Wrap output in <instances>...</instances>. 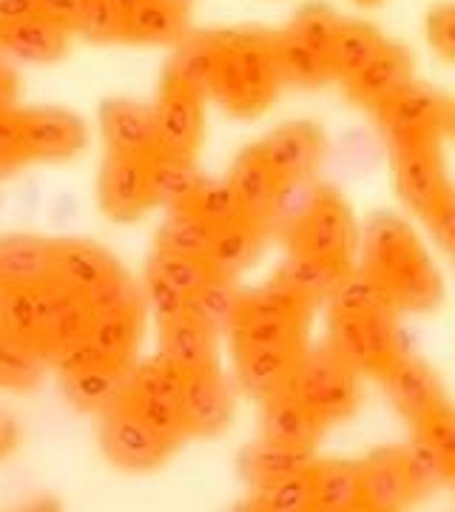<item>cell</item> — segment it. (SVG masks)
Returning a JSON list of instances; mask_svg holds the SVG:
<instances>
[{
    "instance_id": "cell-1",
    "label": "cell",
    "mask_w": 455,
    "mask_h": 512,
    "mask_svg": "<svg viewBox=\"0 0 455 512\" xmlns=\"http://www.w3.org/2000/svg\"><path fill=\"white\" fill-rule=\"evenodd\" d=\"M362 274L382 288L396 313L433 311L444 293L433 259L396 214H376L364 225Z\"/></svg>"
},
{
    "instance_id": "cell-2",
    "label": "cell",
    "mask_w": 455,
    "mask_h": 512,
    "mask_svg": "<svg viewBox=\"0 0 455 512\" xmlns=\"http://www.w3.org/2000/svg\"><path fill=\"white\" fill-rule=\"evenodd\" d=\"M208 94L234 117H256L271 109L285 83L276 35L271 32H214Z\"/></svg>"
},
{
    "instance_id": "cell-3",
    "label": "cell",
    "mask_w": 455,
    "mask_h": 512,
    "mask_svg": "<svg viewBox=\"0 0 455 512\" xmlns=\"http://www.w3.org/2000/svg\"><path fill=\"white\" fill-rule=\"evenodd\" d=\"M91 322L89 302L57 282L37 288H9L0 302V328L32 342L49 365L72 353Z\"/></svg>"
},
{
    "instance_id": "cell-4",
    "label": "cell",
    "mask_w": 455,
    "mask_h": 512,
    "mask_svg": "<svg viewBox=\"0 0 455 512\" xmlns=\"http://www.w3.org/2000/svg\"><path fill=\"white\" fill-rule=\"evenodd\" d=\"M359 467L364 510H399L444 481L438 461L421 441H413L410 447L379 450L364 458Z\"/></svg>"
},
{
    "instance_id": "cell-5",
    "label": "cell",
    "mask_w": 455,
    "mask_h": 512,
    "mask_svg": "<svg viewBox=\"0 0 455 512\" xmlns=\"http://www.w3.org/2000/svg\"><path fill=\"white\" fill-rule=\"evenodd\" d=\"M293 254L313 256L339 268H353V256L359 248L356 220L350 205L328 185H316L305 211L282 234Z\"/></svg>"
},
{
    "instance_id": "cell-6",
    "label": "cell",
    "mask_w": 455,
    "mask_h": 512,
    "mask_svg": "<svg viewBox=\"0 0 455 512\" xmlns=\"http://www.w3.org/2000/svg\"><path fill=\"white\" fill-rule=\"evenodd\" d=\"M342 18L325 3H308L276 35V52L288 83L316 89L333 77V37Z\"/></svg>"
},
{
    "instance_id": "cell-7",
    "label": "cell",
    "mask_w": 455,
    "mask_h": 512,
    "mask_svg": "<svg viewBox=\"0 0 455 512\" xmlns=\"http://www.w3.org/2000/svg\"><path fill=\"white\" fill-rule=\"evenodd\" d=\"M299 402L308 407L325 427L345 421L359 407V370L347 365L336 350H305L302 362L285 387Z\"/></svg>"
},
{
    "instance_id": "cell-8",
    "label": "cell",
    "mask_w": 455,
    "mask_h": 512,
    "mask_svg": "<svg viewBox=\"0 0 455 512\" xmlns=\"http://www.w3.org/2000/svg\"><path fill=\"white\" fill-rule=\"evenodd\" d=\"M396 313H345L330 311V348L336 350L347 365L359 373L382 376L401 356H407V345Z\"/></svg>"
},
{
    "instance_id": "cell-9",
    "label": "cell",
    "mask_w": 455,
    "mask_h": 512,
    "mask_svg": "<svg viewBox=\"0 0 455 512\" xmlns=\"http://www.w3.org/2000/svg\"><path fill=\"white\" fill-rule=\"evenodd\" d=\"M373 111L390 148L441 143L450 120V100L441 97L436 89L410 80Z\"/></svg>"
},
{
    "instance_id": "cell-10",
    "label": "cell",
    "mask_w": 455,
    "mask_h": 512,
    "mask_svg": "<svg viewBox=\"0 0 455 512\" xmlns=\"http://www.w3.org/2000/svg\"><path fill=\"white\" fill-rule=\"evenodd\" d=\"M100 444L111 464L128 473H146L160 467L180 441L168 439L154 424H148L131 404L120 402L103 413Z\"/></svg>"
},
{
    "instance_id": "cell-11",
    "label": "cell",
    "mask_w": 455,
    "mask_h": 512,
    "mask_svg": "<svg viewBox=\"0 0 455 512\" xmlns=\"http://www.w3.org/2000/svg\"><path fill=\"white\" fill-rule=\"evenodd\" d=\"M182 384H185V373L180 367L157 356L143 365H131L123 402L131 404L148 424H154L168 439L180 441L185 439L180 413Z\"/></svg>"
},
{
    "instance_id": "cell-12",
    "label": "cell",
    "mask_w": 455,
    "mask_h": 512,
    "mask_svg": "<svg viewBox=\"0 0 455 512\" xmlns=\"http://www.w3.org/2000/svg\"><path fill=\"white\" fill-rule=\"evenodd\" d=\"M151 109L157 120L160 151L177 154V157H194L202 143V128H205V94L165 74L157 106Z\"/></svg>"
},
{
    "instance_id": "cell-13",
    "label": "cell",
    "mask_w": 455,
    "mask_h": 512,
    "mask_svg": "<svg viewBox=\"0 0 455 512\" xmlns=\"http://www.w3.org/2000/svg\"><path fill=\"white\" fill-rule=\"evenodd\" d=\"M390 151H393V174H396V191L401 202L424 220L453 191L441 157V143H416Z\"/></svg>"
},
{
    "instance_id": "cell-14",
    "label": "cell",
    "mask_w": 455,
    "mask_h": 512,
    "mask_svg": "<svg viewBox=\"0 0 455 512\" xmlns=\"http://www.w3.org/2000/svg\"><path fill=\"white\" fill-rule=\"evenodd\" d=\"M18 128L26 163H63L77 157L89 143L86 123L74 111L55 106L18 111Z\"/></svg>"
},
{
    "instance_id": "cell-15",
    "label": "cell",
    "mask_w": 455,
    "mask_h": 512,
    "mask_svg": "<svg viewBox=\"0 0 455 512\" xmlns=\"http://www.w3.org/2000/svg\"><path fill=\"white\" fill-rule=\"evenodd\" d=\"M256 151L282 185L308 183L325 160V134L316 123L293 120L271 131Z\"/></svg>"
},
{
    "instance_id": "cell-16",
    "label": "cell",
    "mask_w": 455,
    "mask_h": 512,
    "mask_svg": "<svg viewBox=\"0 0 455 512\" xmlns=\"http://www.w3.org/2000/svg\"><path fill=\"white\" fill-rule=\"evenodd\" d=\"M143 311L146 308H123V311H103L91 313L89 330L83 336V342L66 353L57 367L72 365L80 359H94V362H106V365L131 367L134 365V353L143 336Z\"/></svg>"
},
{
    "instance_id": "cell-17",
    "label": "cell",
    "mask_w": 455,
    "mask_h": 512,
    "mask_svg": "<svg viewBox=\"0 0 455 512\" xmlns=\"http://www.w3.org/2000/svg\"><path fill=\"white\" fill-rule=\"evenodd\" d=\"M180 413L185 436H219L231 424L234 393L217 365L185 373Z\"/></svg>"
},
{
    "instance_id": "cell-18",
    "label": "cell",
    "mask_w": 455,
    "mask_h": 512,
    "mask_svg": "<svg viewBox=\"0 0 455 512\" xmlns=\"http://www.w3.org/2000/svg\"><path fill=\"white\" fill-rule=\"evenodd\" d=\"M379 379H382L387 399L413 424V430L427 419H433L444 407H450L436 373L424 362L413 359L410 353L401 356L393 367H387Z\"/></svg>"
},
{
    "instance_id": "cell-19",
    "label": "cell",
    "mask_w": 455,
    "mask_h": 512,
    "mask_svg": "<svg viewBox=\"0 0 455 512\" xmlns=\"http://www.w3.org/2000/svg\"><path fill=\"white\" fill-rule=\"evenodd\" d=\"M97 197H100L103 214L114 222L140 220L154 205L151 185H148V160L109 154L100 168Z\"/></svg>"
},
{
    "instance_id": "cell-20",
    "label": "cell",
    "mask_w": 455,
    "mask_h": 512,
    "mask_svg": "<svg viewBox=\"0 0 455 512\" xmlns=\"http://www.w3.org/2000/svg\"><path fill=\"white\" fill-rule=\"evenodd\" d=\"M100 131L109 146V154L151 160L160 151L154 109L143 103L123 100V97L106 100L100 109Z\"/></svg>"
},
{
    "instance_id": "cell-21",
    "label": "cell",
    "mask_w": 455,
    "mask_h": 512,
    "mask_svg": "<svg viewBox=\"0 0 455 512\" xmlns=\"http://www.w3.org/2000/svg\"><path fill=\"white\" fill-rule=\"evenodd\" d=\"M120 271L123 268L117 265V259L100 245L80 242V239L55 242V276H52V282L83 296L86 302L97 291H103Z\"/></svg>"
},
{
    "instance_id": "cell-22",
    "label": "cell",
    "mask_w": 455,
    "mask_h": 512,
    "mask_svg": "<svg viewBox=\"0 0 455 512\" xmlns=\"http://www.w3.org/2000/svg\"><path fill=\"white\" fill-rule=\"evenodd\" d=\"M128 370L131 367L106 365L94 359H80L72 365L60 367L63 393L66 399L86 413H106L114 404L126 399Z\"/></svg>"
},
{
    "instance_id": "cell-23",
    "label": "cell",
    "mask_w": 455,
    "mask_h": 512,
    "mask_svg": "<svg viewBox=\"0 0 455 512\" xmlns=\"http://www.w3.org/2000/svg\"><path fill=\"white\" fill-rule=\"evenodd\" d=\"M413 80V57L399 43H384V49L373 57L362 72L345 83L347 97L362 103L367 109H376L401 86Z\"/></svg>"
},
{
    "instance_id": "cell-24",
    "label": "cell",
    "mask_w": 455,
    "mask_h": 512,
    "mask_svg": "<svg viewBox=\"0 0 455 512\" xmlns=\"http://www.w3.org/2000/svg\"><path fill=\"white\" fill-rule=\"evenodd\" d=\"M228 185L237 197L242 217L259 222L268 231V220H271L276 197L282 191V183L276 180V174L268 168V163L259 157L256 146L239 154V160L231 168Z\"/></svg>"
},
{
    "instance_id": "cell-25",
    "label": "cell",
    "mask_w": 455,
    "mask_h": 512,
    "mask_svg": "<svg viewBox=\"0 0 455 512\" xmlns=\"http://www.w3.org/2000/svg\"><path fill=\"white\" fill-rule=\"evenodd\" d=\"M160 356L182 373L217 365V330L185 311L177 319L160 322Z\"/></svg>"
},
{
    "instance_id": "cell-26",
    "label": "cell",
    "mask_w": 455,
    "mask_h": 512,
    "mask_svg": "<svg viewBox=\"0 0 455 512\" xmlns=\"http://www.w3.org/2000/svg\"><path fill=\"white\" fill-rule=\"evenodd\" d=\"M55 276V242L29 234L0 239V279L6 288H37Z\"/></svg>"
},
{
    "instance_id": "cell-27",
    "label": "cell",
    "mask_w": 455,
    "mask_h": 512,
    "mask_svg": "<svg viewBox=\"0 0 455 512\" xmlns=\"http://www.w3.org/2000/svg\"><path fill=\"white\" fill-rule=\"evenodd\" d=\"M305 350V345L237 350L239 384L256 399H268L291 384Z\"/></svg>"
},
{
    "instance_id": "cell-28",
    "label": "cell",
    "mask_w": 455,
    "mask_h": 512,
    "mask_svg": "<svg viewBox=\"0 0 455 512\" xmlns=\"http://www.w3.org/2000/svg\"><path fill=\"white\" fill-rule=\"evenodd\" d=\"M262 433L265 439L285 444V447H299L310 450L319 444L325 424L310 413L305 404L299 402L288 390H279L265 399V416H262Z\"/></svg>"
},
{
    "instance_id": "cell-29",
    "label": "cell",
    "mask_w": 455,
    "mask_h": 512,
    "mask_svg": "<svg viewBox=\"0 0 455 512\" xmlns=\"http://www.w3.org/2000/svg\"><path fill=\"white\" fill-rule=\"evenodd\" d=\"M265 234L268 231L259 222L245 220V217H237L234 222H225V225L214 228L208 251H205L211 271L217 276H228V279L242 274L259 256Z\"/></svg>"
},
{
    "instance_id": "cell-30",
    "label": "cell",
    "mask_w": 455,
    "mask_h": 512,
    "mask_svg": "<svg viewBox=\"0 0 455 512\" xmlns=\"http://www.w3.org/2000/svg\"><path fill=\"white\" fill-rule=\"evenodd\" d=\"M200 168L194 165V157H177L157 151L148 160V185H151V202L163 205L168 211L188 208L202 185Z\"/></svg>"
},
{
    "instance_id": "cell-31",
    "label": "cell",
    "mask_w": 455,
    "mask_h": 512,
    "mask_svg": "<svg viewBox=\"0 0 455 512\" xmlns=\"http://www.w3.org/2000/svg\"><path fill=\"white\" fill-rule=\"evenodd\" d=\"M72 32L46 18H29L15 26L0 29V52L29 60V63H55L66 55Z\"/></svg>"
},
{
    "instance_id": "cell-32",
    "label": "cell",
    "mask_w": 455,
    "mask_h": 512,
    "mask_svg": "<svg viewBox=\"0 0 455 512\" xmlns=\"http://www.w3.org/2000/svg\"><path fill=\"white\" fill-rule=\"evenodd\" d=\"M313 498L316 510L350 512L364 510L362 467L353 461H313Z\"/></svg>"
},
{
    "instance_id": "cell-33",
    "label": "cell",
    "mask_w": 455,
    "mask_h": 512,
    "mask_svg": "<svg viewBox=\"0 0 455 512\" xmlns=\"http://www.w3.org/2000/svg\"><path fill=\"white\" fill-rule=\"evenodd\" d=\"M308 467H313V453L310 450L285 447V444H276L271 439H262L251 444L242 453V461H239L242 476L248 478L254 487H265L271 481L293 476V473H302Z\"/></svg>"
},
{
    "instance_id": "cell-34",
    "label": "cell",
    "mask_w": 455,
    "mask_h": 512,
    "mask_svg": "<svg viewBox=\"0 0 455 512\" xmlns=\"http://www.w3.org/2000/svg\"><path fill=\"white\" fill-rule=\"evenodd\" d=\"M188 12L180 6H171L165 0H143L126 15V32L123 40L128 43H177L185 35Z\"/></svg>"
},
{
    "instance_id": "cell-35",
    "label": "cell",
    "mask_w": 455,
    "mask_h": 512,
    "mask_svg": "<svg viewBox=\"0 0 455 512\" xmlns=\"http://www.w3.org/2000/svg\"><path fill=\"white\" fill-rule=\"evenodd\" d=\"M384 43L387 37L376 26L364 20H342L333 37V77L347 83L382 52Z\"/></svg>"
},
{
    "instance_id": "cell-36",
    "label": "cell",
    "mask_w": 455,
    "mask_h": 512,
    "mask_svg": "<svg viewBox=\"0 0 455 512\" xmlns=\"http://www.w3.org/2000/svg\"><path fill=\"white\" fill-rule=\"evenodd\" d=\"M353 268H339L322 259H313L305 254L288 256V262L276 271V279L285 282L291 291H296L302 299H308L310 305H319L322 299H330L333 291L342 285V279L350 274Z\"/></svg>"
},
{
    "instance_id": "cell-37",
    "label": "cell",
    "mask_w": 455,
    "mask_h": 512,
    "mask_svg": "<svg viewBox=\"0 0 455 512\" xmlns=\"http://www.w3.org/2000/svg\"><path fill=\"white\" fill-rule=\"evenodd\" d=\"M49 359L40 350L6 328H0V387L32 390L43 379Z\"/></svg>"
},
{
    "instance_id": "cell-38",
    "label": "cell",
    "mask_w": 455,
    "mask_h": 512,
    "mask_svg": "<svg viewBox=\"0 0 455 512\" xmlns=\"http://www.w3.org/2000/svg\"><path fill=\"white\" fill-rule=\"evenodd\" d=\"M211 234H214V228L202 220L194 208H174L157 234V248L174 251V254L205 256Z\"/></svg>"
},
{
    "instance_id": "cell-39",
    "label": "cell",
    "mask_w": 455,
    "mask_h": 512,
    "mask_svg": "<svg viewBox=\"0 0 455 512\" xmlns=\"http://www.w3.org/2000/svg\"><path fill=\"white\" fill-rule=\"evenodd\" d=\"M239 305V293L234 288V279L228 276H211L202 288L188 296V313L205 322L208 328L219 330L228 328V322L234 319V311Z\"/></svg>"
},
{
    "instance_id": "cell-40",
    "label": "cell",
    "mask_w": 455,
    "mask_h": 512,
    "mask_svg": "<svg viewBox=\"0 0 455 512\" xmlns=\"http://www.w3.org/2000/svg\"><path fill=\"white\" fill-rule=\"evenodd\" d=\"M313 467L293 473V476L271 481L265 487H256L254 504L256 510L271 512H305L316 510V498H313Z\"/></svg>"
},
{
    "instance_id": "cell-41",
    "label": "cell",
    "mask_w": 455,
    "mask_h": 512,
    "mask_svg": "<svg viewBox=\"0 0 455 512\" xmlns=\"http://www.w3.org/2000/svg\"><path fill=\"white\" fill-rule=\"evenodd\" d=\"M148 271H154V274H160L165 282H171L177 291H182L185 296H191V293L202 288L214 271H211V265H208V259L205 256H191V254H174V251H163V248H157L154 256H151V262H148Z\"/></svg>"
},
{
    "instance_id": "cell-42",
    "label": "cell",
    "mask_w": 455,
    "mask_h": 512,
    "mask_svg": "<svg viewBox=\"0 0 455 512\" xmlns=\"http://www.w3.org/2000/svg\"><path fill=\"white\" fill-rule=\"evenodd\" d=\"M211 55H214V46H211V35H194L188 37L180 46V52L174 55L168 72L171 77H177L182 83L194 86L197 92L208 97V80H211Z\"/></svg>"
},
{
    "instance_id": "cell-43",
    "label": "cell",
    "mask_w": 455,
    "mask_h": 512,
    "mask_svg": "<svg viewBox=\"0 0 455 512\" xmlns=\"http://www.w3.org/2000/svg\"><path fill=\"white\" fill-rule=\"evenodd\" d=\"M74 32H80L94 43H114V40H123L126 15L117 9L114 0H83Z\"/></svg>"
},
{
    "instance_id": "cell-44",
    "label": "cell",
    "mask_w": 455,
    "mask_h": 512,
    "mask_svg": "<svg viewBox=\"0 0 455 512\" xmlns=\"http://www.w3.org/2000/svg\"><path fill=\"white\" fill-rule=\"evenodd\" d=\"M188 208H194L211 228H219L225 222H234L237 217H242L239 202L228 180H202L200 191Z\"/></svg>"
},
{
    "instance_id": "cell-45",
    "label": "cell",
    "mask_w": 455,
    "mask_h": 512,
    "mask_svg": "<svg viewBox=\"0 0 455 512\" xmlns=\"http://www.w3.org/2000/svg\"><path fill=\"white\" fill-rule=\"evenodd\" d=\"M143 299H146V305L154 311V316H157L160 322L177 319V316H182V313L188 311V296L182 291H177L171 282H165L163 276L154 274V271H146Z\"/></svg>"
},
{
    "instance_id": "cell-46",
    "label": "cell",
    "mask_w": 455,
    "mask_h": 512,
    "mask_svg": "<svg viewBox=\"0 0 455 512\" xmlns=\"http://www.w3.org/2000/svg\"><path fill=\"white\" fill-rule=\"evenodd\" d=\"M427 40L441 60L455 63V0L438 3L427 12Z\"/></svg>"
},
{
    "instance_id": "cell-47",
    "label": "cell",
    "mask_w": 455,
    "mask_h": 512,
    "mask_svg": "<svg viewBox=\"0 0 455 512\" xmlns=\"http://www.w3.org/2000/svg\"><path fill=\"white\" fill-rule=\"evenodd\" d=\"M23 163H26V154L20 143L18 111H0V174H9Z\"/></svg>"
},
{
    "instance_id": "cell-48",
    "label": "cell",
    "mask_w": 455,
    "mask_h": 512,
    "mask_svg": "<svg viewBox=\"0 0 455 512\" xmlns=\"http://www.w3.org/2000/svg\"><path fill=\"white\" fill-rule=\"evenodd\" d=\"M430 234L455 262V188L424 217Z\"/></svg>"
},
{
    "instance_id": "cell-49",
    "label": "cell",
    "mask_w": 455,
    "mask_h": 512,
    "mask_svg": "<svg viewBox=\"0 0 455 512\" xmlns=\"http://www.w3.org/2000/svg\"><path fill=\"white\" fill-rule=\"evenodd\" d=\"M83 0H37V18H46L74 32Z\"/></svg>"
},
{
    "instance_id": "cell-50",
    "label": "cell",
    "mask_w": 455,
    "mask_h": 512,
    "mask_svg": "<svg viewBox=\"0 0 455 512\" xmlns=\"http://www.w3.org/2000/svg\"><path fill=\"white\" fill-rule=\"evenodd\" d=\"M37 18V0H0V29Z\"/></svg>"
},
{
    "instance_id": "cell-51",
    "label": "cell",
    "mask_w": 455,
    "mask_h": 512,
    "mask_svg": "<svg viewBox=\"0 0 455 512\" xmlns=\"http://www.w3.org/2000/svg\"><path fill=\"white\" fill-rule=\"evenodd\" d=\"M18 100V74L0 63V111H9Z\"/></svg>"
},
{
    "instance_id": "cell-52",
    "label": "cell",
    "mask_w": 455,
    "mask_h": 512,
    "mask_svg": "<svg viewBox=\"0 0 455 512\" xmlns=\"http://www.w3.org/2000/svg\"><path fill=\"white\" fill-rule=\"evenodd\" d=\"M18 447V427L6 413H0V458L9 456Z\"/></svg>"
},
{
    "instance_id": "cell-53",
    "label": "cell",
    "mask_w": 455,
    "mask_h": 512,
    "mask_svg": "<svg viewBox=\"0 0 455 512\" xmlns=\"http://www.w3.org/2000/svg\"><path fill=\"white\" fill-rule=\"evenodd\" d=\"M114 3H117V9H120L123 15H128V12H131L134 6H140L143 0H114Z\"/></svg>"
},
{
    "instance_id": "cell-54",
    "label": "cell",
    "mask_w": 455,
    "mask_h": 512,
    "mask_svg": "<svg viewBox=\"0 0 455 512\" xmlns=\"http://www.w3.org/2000/svg\"><path fill=\"white\" fill-rule=\"evenodd\" d=\"M447 134L455 137V103H450V120H447Z\"/></svg>"
},
{
    "instance_id": "cell-55",
    "label": "cell",
    "mask_w": 455,
    "mask_h": 512,
    "mask_svg": "<svg viewBox=\"0 0 455 512\" xmlns=\"http://www.w3.org/2000/svg\"><path fill=\"white\" fill-rule=\"evenodd\" d=\"M165 3H171V6H180V9H185V12H188V6H191V0H165Z\"/></svg>"
},
{
    "instance_id": "cell-56",
    "label": "cell",
    "mask_w": 455,
    "mask_h": 512,
    "mask_svg": "<svg viewBox=\"0 0 455 512\" xmlns=\"http://www.w3.org/2000/svg\"><path fill=\"white\" fill-rule=\"evenodd\" d=\"M6 291H9V288H6V282L0 279V302H3V296H6Z\"/></svg>"
},
{
    "instance_id": "cell-57",
    "label": "cell",
    "mask_w": 455,
    "mask_h": 512,
    "mask_svg": "<svg viewBox=\"0 0 455 512\" xmlns=\"http://www.w3.org/2000/svg\"><path fill=\"white\" fill-rule=\"evenodd\" d=\"M356 3H362V6H376V3H382V0H356Z\"/></svg>"
},
{
    "instance_id": "cell-58",
    "label": "cell",
    "mask_w": 455,
    "mask_h": 512,
    "mask_svg": "<svg viewBox=\"0 0 455 512\" xmlns=\"http://www.w3.org/2000/svg\"><path fill=\"white\" fill-rule=\"evenodd\" d=\"M447 481H453V484H455V464L450 467V473H447Z\"/></svg>"
}]
</instances>
